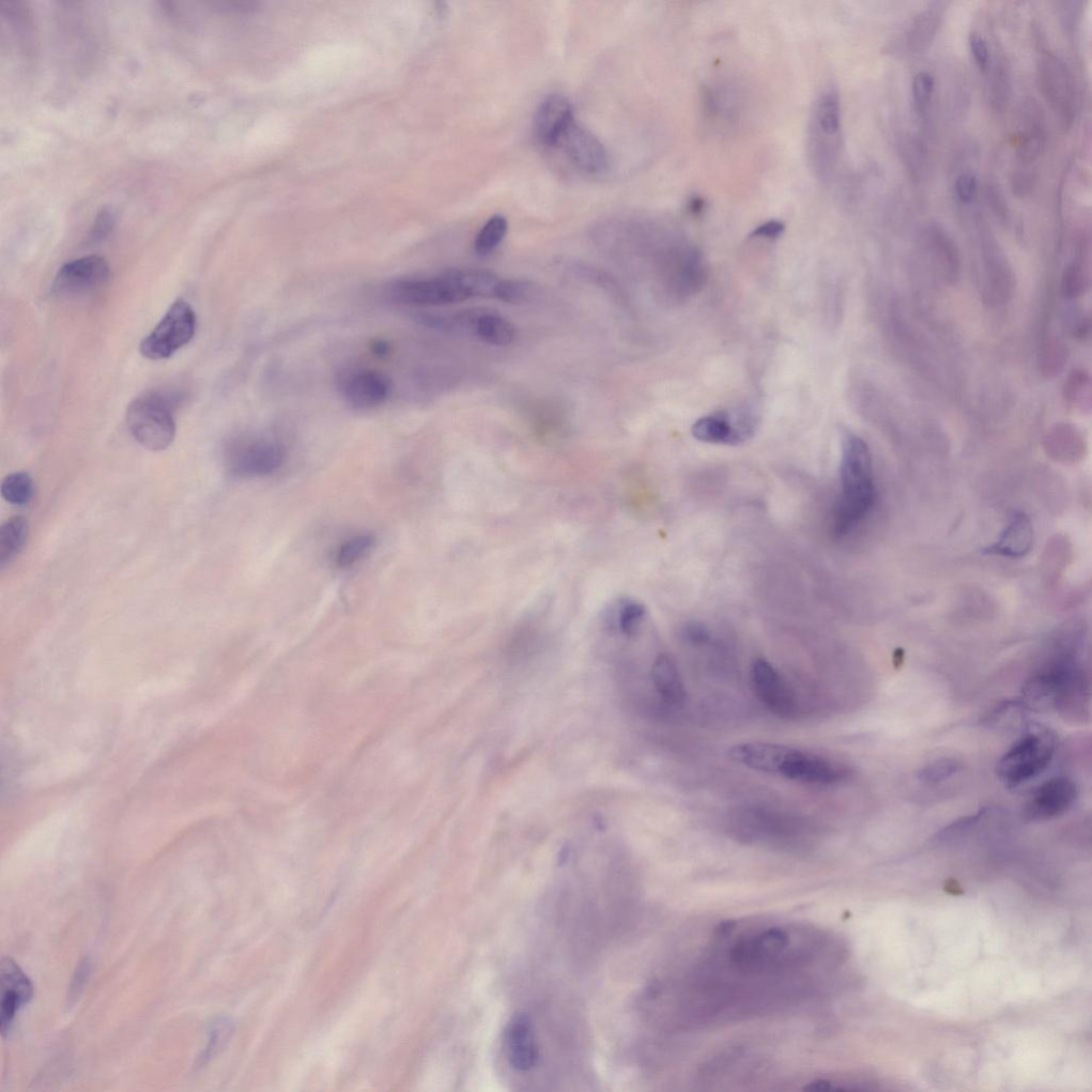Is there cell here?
I'll list each match as a JSON object with an SVG mask.
<instances>
[{
	"label": "cell",
	"mask_w": 1092,
	"mask_h": 1092,
	"mask_svg": "<svg viewBox=\"0 0 1092 1092\" xmlns=\"http://www.w3.org/2000/svg\"><path fill=\"white\" fill-rule=\"evenodd\" d=\"M844 957L834 933L808 922H726L674 982L669 1017L691 1030L803 1007L833 989Z\"/></svg>",
	"instance_id": "6da1fadb"
},
{
	"label": "cell",
	"mask_w": 1092,
	"mask_h": 1092,
	"mask_svg": "<svg viewBox=\"0 0 1092 1092\" xmlns=\"http://www.w3.org/2000/svg\"><path fill=\"white\" fill-rule=\"evenodd\" d=\"M728 756L731 761L752 771L813 786H833L851 775L849 768L839 763L810 752L772 743L737 744L729 749Z\"/></svg>",
	"instance_id": "7a4b0ae2"
},
{
	"label": "cell",
	"mask_w": 1092,
	"mask_h": 1092,
	"mask_svg": "<svg viewBox=\"0 0 1092 1092\" xmlns=\"http://www.w3.org/2000/svg\"><path fill=\"white\" fill-rule=\"evenodd\" d=\"M841 495L834 518L838 537L850 534L872 512L876 501L872 455L867 442L855 434L842 440Z\"/></svg>",
	"instance_id": "3957f363"
},
{
	"label": "cell",
	"mask_w": 1092,
	"mask_h": 1092,
	"mask_svg": "<svg viewBox=\"0 0 1092 1092\" xmlns=\"http://www.w3.org/2000/svg\"><path fill=\"white\" fill-rule=\"evenodd\" d=\"M1023 692L1036 700L1053 699L1057 711L1069 717L1087 713L1089 706V680L1070 655L1060 656L1037 670Z\"/></svg>",
	"instance_id": "277c9868"
},
{
	"label": "cell",
	"mask_w": 1092,
	"mask_h": 1092,
	"mask_svg": "<svg viewBox=\"0 0 1092 1092\" xmlns=\"http://www.w3.org/2000/svg\"><path fill=\"white\" fill-rule=\"evenodd\" d=\"M175 397L161 392L147 393L129 406L127 422L133 437L145 449L161 452L176 438Z\"/></svg>",
	"instance_id": "5b68a950"
},
{
	"label": "cell",
	"mask_w": 1092,
	"mask_h": 1092,
	"mask_svg": "<svg viewBox=\"0 0 1092 1092\" xmlns=\"http://www.w3.org/2000/svg\"><path fill=\"white\" fill-rule=\"evenodd\" d=\"M383 295L405 306H443L471 299L461 269H450L428 278H403L389 282Z\"/></svg>",
	"instance_id": "8992f818"
},
{
	"label": "cell",
	"mask_w": 1092,
	"mask_h": 1092,
	"mask_svg": "<svg viewBox=\"0 0 1092 1092\" xmlns=\"http://www.w3.org/2000/svg\"><path fill=\"white\" fill-rule=\"evenodd\" d=\"M1055 752V738L1049 731L1028 732L999 759L996 773L1006 787L1017 788L1045 771Z\"/></svg>",
	"instance_id": "52a82bcc"
},
{
	"label": "cell",
	"mask_w": 1092,
	"mask_h": 1092,
	"mask_svg": "<svg viewBox=\"0 0 1092 1092\" xmlns=\"http://www.w3.org/2000/svg\"><path fill=\"white\" fill-rule=\"evenodd\" d=\"M840 130V97L835 89H827L814 104L809 145L814 171L824 178L834 164Z\"/></svg>",
	"instance_id": "ba28073f"
},
{
	"label": "cell",
	"mask_w": 1092,
	"mask_h": 1092,
	"mask_svg": "<svg viewBox=\"0 0 1092 1092\" xmlns=\"http://www.w3.org/2000/svg\"><path fill=\"white\" fill-rule=\"evenodd\" d=\"M196 317L191 305L179 299L165 314L160 324L141 344L142 355L153 361L171 358L189 344L194 336Z\"/></svg>",
	"instance_id": "9c48e42d"
},
{
	"label": "cell",
	"mask_w": 1092,
	"mask_h": 1092,
	"mask_svg": "<svg viewBox=\"0 0 1092 1092\" xmlns=\"http://www.w3.org/2000/svg\"><path fill=\"white\" fill-rule=\"evenodd\" d=\"M759 424L758 411L751 406H741L706 415L692 425L691 434L703 443L734 446L753 438Z\"/></svg>",
	"instance_id": "30bf717a"
},
{
	"label": "cell",
	"mask_w": 1092,
	"mask_h": 1092,
	"mask_svg": "<svg viewBox=\"0 0 1092 1092\" xmlns=\"http://www.w3.org/2000/svg\"><path fill=\"white\" fill-rule=\"evenodd\" d=\"M284 459V446L268 439L239 440L226 452L229 471L239 477L269 475L281 468Z\"/></svg>",
	"instance_id": "8fae6325"
},
{
	"label": "cell",
	"mask_w": 1092,
	"mask_h": 1092,
	"mask_svg": "<svg viewBox=\"0 0 1092 1092\" xmlns=\"http://www.w3.org/2000/svg\"><path fill=\"white\" fill-rule=\"evenodd\" d=\"M110 278L111 267L106 259L89 255L61 267L53 283V291L60 296L81 295L101 288Z\"/></svg>",
	"instance_id": "7c38bea8"
},
{
	"label": "cell",
	"mask_w": 1092,
	"mask_h": 1092,
	"mask_svg": "<svg viewBox=\"0 0 1092 1092\" xmlns=\"http://www.w3.org/2000/svg\"><path fill=\"white\" fill-rule=\"evenodd\" d=\"M753 694L774 714L791 718L796 714V699L776 668L764 658L753 661L750 669Z\"/></svg>",
	"instance_id": "4fadbf2b"
},
{
	"label": "cell",
	"mask_w": 1092,
	"mask_h": 1092,
	"mask_svg": "<svg viewBox=\"0 0 1092 1092\" xmlns=\"http://www.w3.org/2000/svg\"><path fill=\"white\" fill-rule=\"evenodd\" d=\"M556 147H560L570 162L580 172L592 176L608 171L609 157L601 142L586 128L574 120L568 127Z\"/></svg>",
	"instance_id": "5bb4252c"
},
{
	"label": "cell",
	"mask_w": 1092,
	"mask_h": 1092,
	"mask_svg": "<svg viewBox=\"0 0 1092 1092\" xmlns=\"http://www.w3.org/2000/svg\"><path fill=\"white\" fill-rule=\"evenodd\" d=\"M392 390L391 379L374 369H357L341 382L344 401L357 411H369L386 404Z\"/></svg>",
	"instance_id": "9a60e30c"
},
{
	"label": "cell",
	"mask_w": 1092,
	"mask_h": 1092,
	"mask_svg": "<svg viewBox=\"0 0 1092 1092\" xmlns=\"http://www.w3.org/2000/svg\"><path fill=\"white\" fill-rule=\"evenodd\" d=\"M1076 783L1068 777H1056L1044 782L1024 808V817L1030 822L1048 821L1067 812L1078 798Z\"/></svg>",
	"instance_id": "2e32d148"
},
{
	"label": "cell",
	"mask_w": 1092,
	"mask_h": 1092,
	"mask_svg": "<svg viewBox=\"0 0 1092 1092\" xmlns=\"http://www.w3.org/2000/svg\"><path fill=\"white\" fill-rule=\"evenodd\" d=\"M983 296L988 303L1005 304L1014 289V274L996 241L987 237L981 243Z\"/></svg>",
	"instance_id": "e0dca14e"
},
{
	"label": "cell",
	"mask_w": 1092,
	"mask_h": 1092,
	"mask_svg": "<svg viewBox=\"0 0 1092 1092\" xmlns=\"http://www.w3.org/2000/svg\"><path fill=\"white\" fill-rule=\"evenodd\" d=\"M572 105L559 95L547 97L535 117V135L546 147H556L560 137L574 121Z\"/></svg>",
	"instance_id": "ac0fdd59"
},
{
	"label": "cell",
	"mask_w": 1092,
	"mask_h": 1092,
	"mask_svg": "<svg viewBox=\"0 0 1092 1092\" xmlns=\"http://www.w3.org/2000/svg\"><path fill=\"white\" fill-rule=\"evenodd\" d=\"M1041 88L1044 96L1052 103L1056 113L1070 116L1073 104V90L1068 70L1053 55L1041 58L1039 68Z\"/></svg>",
	"instance_id": "d6986e66"
},
{
	"label": "cell",
	"mask_w": 1092,
	"mask_h": 1092,
	"mask_svg": "<svg viewBox=\"0 0 1092 1092\" xmlns=\"http://www.w3.org/2000/svg\"><path fill=\"white\" fill-rule=\"evenodd\" d=\"M1034 545V530L1032 522L1023 513L1012 516L1007 527L999 535L998 540L984 547L986 555L1001 556L1011 559L1022 558L1032 549Z\"/></svg>",
	"instance_id": "ffe728a7"
},
{
	"label": "cell",
	"mask_w": 1092,
	"mask_h": 1092,
	"mask_svg": "<svg viewBox=\"0 0 1092 1092\" xmlns=\"http://www.w3.org/2000/svg\"><path fill=\"white\" fill-rule=\"evenodd\" d=\"M507 1041H509L510 1060L514 1069L526 1072L536 1066L540 1050H538L534 1026L529 1014L525 1012L515 1014L507 1032Z\"/></svg>",
	"instance_id": "44dd1931"
},
{
	"label": "cell",
	"mask_w": 1092,
	"mask_h": 1092,
	"mask_svg": "<svg viewBox=\"0 0 1092 1092\" xmlns=\"http://www.w3.org/2000/svg\"><path fill=\"white\" fill-rule=\"evenodd\" d=\"M0 990L2 1005L20 1009L34 996L32 981L11 958L5 957L0 964Z\"/></svg>",
	"instance_id": "7402d4cb"
},
{
	"label": "cell",
	"mask_w": 1092,
	"mask_h": 1092,
	"mask_svg": "<svg viewBox=\"0 0 1092 1092\" xmlns=\"http://www.w3.org/2000/svg\"><path fill=\"white\" fill-rule=\"evenodd\" d=\"M928 243L937 273L946 283L950 285L957 283L961 271V259L955 242L943 230L934 227L930 230Z\"/></svg>",
	"instance_id": "603a6c76"
},
{
	"label": "cell",
	"mask_w": 1092,
	"mask_h": 1092,
	"mask_svg": "<svg viewBox=\"0 0 1092 1092\" xmlns=\"http://www.w3.org/2000/svg\"><path fill=\"white\" fill-rule=\"evenodd\" d=\"M651 678L657 694L671 705L683 704L686 689L682 676L674 661L667 654H660L654 660Z\"/></svg>",
	"instance_id": "cb8c5ba5"
},
{
	"label": "cell",
	"mask_w": 1092,
	"mask_h": 1092,
	"mask_svg": "<svg viewBox=\"0 0 1092 1092\" xmlns=\"http://www.w3.org/2000/svg\"><path fill=\"white\" fill-rule=\"evenodd\" d=\"M474 333L480 340L491 346L504 347L514 343L517 330L509 319L483 310L476 320Z\"/></svg>",
	"instance_id": "d4e9b609"
},
{
	"label": "cell",
	"mask_w": 1092,
	"mask_h": 1092,
	"mask_svg": "<svg viewBox=\"0 0 1092 1092\" xmlns=\"http://www.w3.org/2000/svg\"><path fill=\"white\" fill-rule=\"evenodd\" d=\"M29 535L28 521L24 517H13L0 528V566L13 561L23 550Z\"/></svg>",
	"instance_id": "484cf974"
},
{
	"label": "cell",
	"mask_w": 1092,
	"mask_h": 1092,
	"mask_svg": "<svg viewBox=\"0 0 1092 1092\" xmlns=\"http://www.w3.org/2000/svg\"><path fill=\"white\" fill-rule=\"evenodd\" d=\"M1064 397L1078 410H1091V377L1086 369H1072L1064 384Z\"/></svg>",
	"instance_id": "4316f807"
},
{
	"label": "cell",
	"mask_w": 1092,
	"mask_h": 1092,
	"mask_svg": "<svg viewBox=\"0 0 1092 1092\" xmlns=\"http://www.w3.org/2000/svg\"><path fill=\"white\" fill-rule=\"evenodd\" d=\"M941 5L942 4H936L935 7L930 6V8L921 12L914 22L910 34V43L914 49L922 50L931 43L942 19L943 12L941 10Z\"/></svg>",
	"instance_id": "83f0119b"
},
{
	"label": "cell",
	"mask_w": 1092,
	"mask_h": 1092,
	"mask_svg": "<svg viewBox=\"0 0 1092 1092\" xmlns=\"http://www.w3.org/2000/svg\"><path fill=\"white\" fill-rule=\"evenodd\" d=\"M1068 347L1057 337H1049L1044 343L1039 357V369L1045 378L1058 376L1068 361Z\"/></svg>",
	"instance_id": "f1b7e54d"
},
{
	"label": "cell",
	"mask_w": 1092,
	"mask_h": 1092,
	"mask_svg": "<svg viewBox=\"0 0 1092 1092\" xmlns=\"http://www.w3.org/2000/svg\"><path fill=\"white\" fill-rule=\"evenodd\" d=\"M507 230H509V222L501 214H495L485 223L476 236V253L485 256L495 251L504 240Z\"/></svg>",
	"instance_id": "f546056e"
},
{
	"label": "cell",
	"mask_w": 1092,
	"mask_h": 1092,
	"mask_svg": "<svg viewBox=\"0 0 1092 1092\" xmlns=\"http://www.w3.org/2000/svg\"><path fill=\"white\" fill-rule=\"evenodd\" d=\"M34 481L26 472L10 474L2 483L0 492L3 498L12 505L23 506L34 497Z\"/></svg>",
	"instance_id": "4dcf8cb0"
},
{
	"label": "cell",
	"mask_w": 1092,
	"mask_h": 1092,
	"mask_svg": "<svg viewBox=\"0 0 1092 1092\" xmlns=\"http://www.w3.org/2000/svg\"><path fill=\"white\" fill-rule=\"evenodd\" d=\"M614 612H616L614 620H616L620 632L627 637H632L638 633L645 614H647V609L635 599L624 598L621 599Z\"/></svg>",
	"instance_id": "1f68e13d"
},
{
	"label": "cell",
	"mask_w": 1092,
	"mask_h": 1092,
	"mask_svg": "<svg viewBox=\"0 0 1092 1092\" xmlns=\"http://www.w3.org/2000/svg\"><path fill=\"white\" fill-rule=\"evenodd\" d=\"M375 545V537L363 534L350 538L338 548L335 563L340 567H349L360 561Z\"/></svg>",
	"instance_id": "d6a6232c"
},
{
	"label": "cell",
	"mask_w": 1092,
	"mask_h": 1092,
	"mask_svg": "<svg viewBox=\"0 0 1092 1092\" xmlns=\"http://www.w3.org/2000/svg\"><path fill=\"white\" fill-rule=\"evenodd\" d=\"M1088 287V274L1085 267L1079 261H1072L1064 269L1061 275V294L1066 299L1081 298Z\"/></svg>",
	"instance_id": "836d02e7"
},
{
	"label": "cell",
	"mask_w": 1092,
	"mask_h": 1092,
	"mask_svg": "<svg viewBox=\"0 0 1092 1092\" xmlns=\"http://www.w3.org/2000/svg\"><path fill=\"white\" fill-rule=\"evenodd\" d=\"M961 769L962 764L958 760L941 758L920 768L917 773V778L922 783L937 784L955 776Z\"/></svg>",
	"instance_id": "e575fe53"
},
{
	"label": "cell",
	"mask_w": 1092,
	"mask_h": 1092,
	"mask_svg": "<svg viewBox=\"0 0 1092 1092\" xmlns=\"http://www.w3.org/2000/svg\"><path fill=\"white\" fill-rule=\"evenodd\" d=\"M987 812V808H980L973 814L951 822L935 834L934 840L937 843H947L962 838L986 818Z\"/></svg>",
	"instance_id": "d590c367"
},
{
	"label": "cell",
	"mask_w": 1092,
	"mask_h": 1092,
	"mask_svg": "<svg viewBox=\"0 0 1092 1092\" xmlns=\"http://www.w3.org/2000/svg\"><path fill=\"white\" fill-rule=\"evenodd\" d=\"M534 286L526 281L502 280L496 298L511 304L525 303L534 296Z\"/></svg>",
	"instance_id": "8d00e7d4"
},
{
	"label": "cell",
	"mask_w": 1092,
	"mask_h": 1092,
	"mask_svg": "<svg viewBox=\"0 0 1092 1092\" xmlns=\"http://www.w3.org/2000/svg\"><path fill=\"white\" fill-rule=\"evenodd\" d=\"M934 77L927 71L917 72L912 81V96L918 112L928 109L934 91Z\"/></svg>",
	"instance_id": "74e56055"
},
{
	"label": "cell",
	"mask_w": 1092,
	"mask_h": 1092,
	"mask_svg": "<svg viewBox=\"0 0 1092 1092\" xmlns=\"http://www.w3.org/2000/svg\"><path fill=\"white\" fill-rule=\"evenodd\" d=\"M230 1034H232V1024L227 1020L221 1019L212 1025L208 1044L201 1058L203 1064L207 1063L209 1059L216 1056L223 1049Z\"/></svg>",
	"instance_id": "f35d334b"
},
{
	"label": "cell",
	"mask_w": 1092,
	"mask_h": 1092,
	"mask_svg": "<svg viewBox=\"0 0 1092 1092\" xmlns=\"http://www.w3.org/2000/svg\"><path fill=\"white\" fill-rule=\"evenodd\" d=\"M92 963L89 958H85L79 966H77L74 976L71 981V986L68 994V1003L70 1006L76 1003L84 991L86 983L90 977Z\"/></svg>",
	"instance_id": "ab89813d"
},
{
	"label": "cell",
	"mask_w": 1092,
	"mask_h": 1092,
	"mask_svg": "<svg viewBox=\"0 0 1092 1092\" xmlns=\"http://www.w3.org/2000/svg\"><path fill=\"white\" fill-rule=\"evenodd\" d=\"M968 44H970V50L977 68L982 73L989 71L991 55L987 41L979 34L973 33L970 35V38H968Z\"/></svg>",
	"instance_id": "60d3db41"
},
{
	"label": "cell",
	"mask_w": 1092,
	"mask_h": 1092,
	"mask_svg": "<svg viewBox=\"0 0 1092 1092\" xmlns=\"http://www.w3.org/2000/svg\"><path fill=\"white\" fill-rule=\"evenodd\" d=\"M956 195L963 204H971L978 190L977 179L972 173H963L955 182Z\"/></svg>",
	"instance_id": "b9f144b4"
},
{
	"label": "cell",
	"mask_w": 1092,
	"mask_h": 1092,
	"mask_svg": "<svg viewBox=\"0 0 1092 1092\" xmlns=\"http://www.w3.org/2000/svg\"><path fill=\"white\" fill-rule=\"evenodd\" d=\"M682 637L691 644L700 645L710 640V630L698 622L687 623L682 629Z\"/></svg>",
	"instance_id": "7bdbcfd3"
},
{
	"label": "cell",
	"mask_w": 1092,
	"mask_h": 1092,
	"mask_svg": "<svg viewBox=\"0 0 1092 1092\" xmlns=\"http://www.w3.org/2000/svg\"><path fill=\"white\" fill-rule=\"evenodd\" d=\"M784 229H786V226H784L782 222L775 220L768 221L753 230L751 236L765 239H776L784 233Z\"/></svg>",
	"instance_id": "ee69618b"
},
{
	"label": "cell",
	"mask_w": 1092,
	"mask_h": 1092,
	"mask_svg": "<svg viewBox=\"0 0 1092 1092\" xmlns=\"http://www.w3.org/2000/svg\"><path fill=\"white\" fill-rule=\"evenodd\" d=\"M703 205H704V203H703L701 198H694L689 203V207H690L691 212L695 213V214L700 213L702 211V209L704 207Z\"/></svg>",
	"instance_id": "f6af8a7d"
},
{
	"label": "cell",
	"mask_w": 1092,
	"mask_h": 1092,
	"mask_svg": "<svg viewBox=\"0 0 1092 1092\" xmlns=\"http://www.w3.org/2000/svg\"><path fill=\"white\" fill-rule=\"evenodd\" d=\"M904 657H905V654H904L903 650H897L896 651L895 658H894L896 668L902 667V665L904 663Z\"/></svg>",
	"instance_id": "bcb514c9"
}]
</instances>
